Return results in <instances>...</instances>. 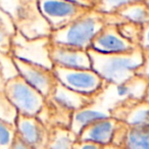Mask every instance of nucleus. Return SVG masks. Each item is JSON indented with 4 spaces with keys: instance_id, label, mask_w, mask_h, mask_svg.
<instances>
[{
    "instance_id": "obj_1",
    "label": "nucleus",
    "mask_w": 149,
    "mask_h": 149,
    "mask_svg": "<svg viewBox=\"0 0 149 149\" xmlns=\"http://www.w3.org/2000/svg\"><path fill=\"white\" fill-rule=\"evenodd\" d=\"M91 68L108 84L124 86L139 78V72L145 63L141 48L118 53H102L89 48Z\"/></svg>"
},
{
    "instance_id": "obj_2",
    "label": "nucleus",
    "mask_w": 149,
    "mask_h": 149,
    "mask_svg": "<svg viewBox=\"0 0 149 149\" xmlns=\"http://www.w3.org/2000/svg\"><path fill=\"white\" fill-rule=\"evenodd\" d=\"M104 25V15L96 9H89L64 27L51 31L49 39L55 43L89 49L94 37Z\"/></svg>"
},
{
    "instance_id": "obj_3",
    "label": "nucleus",
    "mask_w": 149,
    "mask_h": 149,
    "mask_svg": "<svg viewBox=\"0 0 149 149\" xmlns=\"http://www.w3.org/2000/svg\"><path fill=\"white\" fill-rule=\"evenodd\" d=\"M0 7L10 15L17 30L25 37L50 36L51 28L40 11L38 0H0Z\"/></svg>"
},
{
    "instance_id": "obj_4",
    "label": "nucleus",
    "mask_w": 149,
    "mask_h": 149,
    "mask_svg": "<svg viewBox=\"0 0 149 149\" xmlns=\"http://www.w3.org/2000/svg\"><path fill=\"white\" fill-rule=\"evenodd\" d=\"M52 70L57 81L61 85L95 99H98L109 86L92 68L53 65Z\"/></svg>"
},
{
    "instance_id": "obj_5",
    "label": "nucleus",
    "mask_w": 149,
    "mask_h": 149,
    "mask_svg": "<svg viewBox=\"0 0 149 149\" xmlns=\"http://www.w3.org/2000/svg\"><path fill=\"white\" fill-rule=\"evenodd\" d=\"M3 92L17 112L26 116H38L46 101V98L19 74L5 82Z\"/></svg>"
},
{
    "instance_id": "obj_6",
    "label": "nucleus",
    "mask_w": 149,
    "mask_h": 149,
    "mask_svg": "<svg viewBox=\"0 0 149 149\" xmlns=\"http://www.w3.org/2000/svg\"><path fill=\"white\" fill-rule=\"evenodd\" d=\"M38 5L51 31L64 27L89 10L70 0H38Z\"/></svg>"
},
{
    "instance_id": "obj_7",
    "label": "nucleus",
    "mask_w": 149,
    "mask_h": 149,
    "mask_svg": "<svg viewBox=\"0 0 149 149\" xmlns=\"http://www.w3.org/2000/svg\"><path fill=\"white\" fill-rule=\"evenodd\" d=\"M49 37L27 38L19 31L11 38L10 54L13 57L52 68L48 56Z\"/></svg>"
},
{
    "instance_id": "obj_8",
    "label": "nucleus",
    "mask_w": 149,
    "mask_h": 149,
    "mask_svg": "<svg viewBox=\"0 0 149 149\" xmlns=\"http://www.w3.org/2000/svg\"><path fill=\"white\" fill-rule=\"evenodd\" d=\"M13 61L19 76L45 98L49 97L57 83L52 68L17 57H13Z\"/></svg>"
},
{
    "instance_id": "obj_9",
    "label": "nucleus",
    "mask_w": 149,
    "mask_h": 149,
    "mask_svg": "<svg viewBox=\"0 0 149 149\" xmlns=\"http://www.w3.org/2000/svg\"><path fill=\"white\" fill-rule=\"evenodd\" d=\"M116 120L133 127H149V103L140 97H127L108 110Z\"/></svg>"
},
{
    "instance_id": "obj_10",
    "label": "nucleus",
    "mask_w": 149,
    "mask_h": 149,
    "mask_svg": "<svg viewBox=\"0 0 149 149\" xmlns=\"http://www.w3.org/2000/svg\"><path fill=\"white\" fill-rule=\"evenodd\" d=\"M138 45L122 35L114 23H105L96 34L91 43V49L102 53H118L135 49Z\"/></svg>"
},
{
    "instance_id": "obj_11",
    "label": "nucleus",
    "mask_w": 149,
    "mask_h": 149,
    "mask_svg": "<svg viewBox=\"0 0 149 149\" xmlns=\"http://www.w3.org/2000/svg\"><path fill=\"white\" fill-rule=\"evenodd\" d=\"M48 56L52 66L91 68V60L88 49L55 43L49 39Z\"/></svg>"
},
{
    "instance_id": "obj_12",
    "label": "nucleus",
    "mask_w": 149,
    "mask_h": 149,
    "mask_svg": "<svg viewBox=\"0 0 149 149\" xmlns=\"http://www.w3.org/2000/svg\"><path fill=\"white\" fill-rule=\"evenodd\" d=\"M17 135L35 149H45L50 130L37 116L19 113L15 120Z\"/></svg>"
},
{
    "instance_id": "obj_13",
    "label": "nucleus",
    "mask_w": 149,
    "mask_h": 149,
    "mask_svg": "<svg viewBox=\"0 0 149 149\" xmlns=\"http://www.w3.org/2000/svg\"><path fill=\"white\" fill-rule=\"evenodd\" d=\"M111 144L125 149H149V127H133L118 120Z\"/></svg>"
},
{
    "instance_id": "obj_14",
    "label": "nucleus",
    "mask_w": 149,
    "mask_h": 149,
    "mask_svg": "<svg viewBox=\"0 0 149 149\" xmlns=\"http://www.w3.org/2000/svg\"><path fill=\"white\" fill-rule=\"evenodd\" d=\"M118 124V120L110 114L98 118L87 125L78 135V139L106 146L108 144H111Z\"/></svg>"
},
{
    "instance_id": "obj_15",
    "label": "nucleus",
    "mask_w": 149,
    "mask_h": 149,
    "mask_svg": "<svg viewBox=\"0 0 149 149\" xmlns=\"http://www.w3.org/2000/svg\"><path fill=\"white\" fill-rule=\"evenodd\" d=\"M46 99L51 100L54 103L58 104L62 108L70 112L94 105L96 100H97L93 97H90V96L84 95L79 92L68 89L65 86L61 85L58 81L52 93Z\"/></svg>"
},
{
    "instance_id": "obj_16",
    "label": "nucleus",
    "mask_w": 149,
    "mask_h": 149,
    "mask_svg": "<svg viewBox=\"0 0 149 149\" xmlns=\"http://www.w3.org/2000/svg\"><path fill=\"white\" fill-rule=\"evenodd\" d=\"M104 19L105 23L130 22L144 26L149 23V5L144 0H135L118 8L113 15H104Z\"/></svg>"
},
{
    "instance_id": "obj_17",
    "label": "nucleus",
    "mask_w": 149,
    "mask_h": 149,
    "mask_svg": "<svg viewBox=\"0 0 149 149\" xmlns=\"http://www.w3.org/2000/svg\"><path fill=\"white\" fill-rule=\"evenodd\" d=\"M72 114V112L62 108L51 100L46 99L43 108L37 116L46 125L49 130H51L53 128L70 129Z\"/></svg>"
},
{
    "instance_id": "obj_18",
    "label": "nucleus",
    "mask_w": 149,
    "mask_h": 149,
    "mask_svg": "<svg viewBox=\"0 0 149 149\" xmlns=\"http://www.w3.org/2000/svg\"><path fill=\"white\" fill-rule=\"evenodd\" d=\"M109 116V112L101 111L94 108V105L88 106V107L82 108L77 111H74L72 114L70 124V130L74 133L78 138V135L80 134L82 130L85 128L87 125H89L91 122L96 120L98 118H104V116Z\"/></svg>"
},
{
    "instance_id": "obj_19",
    "label": "nucleus",
    "mask_w": 149,
    "mask_h": 149,
    "mask_svg": "<svg viewBox=\"0 0 149 149\" xmlns=\"http://www.w3.org/2000/svg\"><path fill=\"white\" fill-rule=\"evenodd\" d=\"M17 31L10 15L0 7V52L10 53L11 38Z\"/></svg>"
},
{
    "instance_id": "obj_20",
    "label": "nucleus",
    "mask_w": 149,
    "mask_h": 149,
    "mask_svg": "<svg viewBox=\"0 0 149 149\" xmlns=\"http://www.w3.org/2000/svg\"><path fill=\"white\" fill-rule=\"evenodd\" d=\"M77 136L66 128H53L50 130V136L45 149H72Z\"/></svg>"
},
{
    "instance_id": "obj_21",
    "label": "nucleus",
    "mask_w": 149,
    "mask_h": 149,
    "mask_svg": "<svg viewBox=\"0 0 149 149\" xmlns=\"http://www.w3.org/2000/svg\"><path fill=\"white\" fill-rule=\"evenodd\" d=\"M19 114L17 108L8 100L3 91H0V120L10 124H15V120Z\"/></svg>"
},
{
    "instance_id": "obj_22",
    "label": "nucleus",
    "mask_w": 149,
    "mask_h": 149,
    "mask_svg": "<svg viewBox=\"0 0 149 149\" xmlns=\"http://www.w3.org/2000/svg\"><path fill=\"white\" fill-rule=\"evenodd\" d=\"M17 129L15 124L0 120V149H9L13 142Z\"/></svg>"
},
{
    "instance_id": "obj_23",
    "label": "nucleus",
    "mask_w": 149,
    "mask_h": 149,
    "mask_svg": "<svg viewBox=\"0 0 149 149\" xmlns=\"http://www.w3.org/2000/svg\"><path fill=\"white\" fill-rule=\"evenodd\" d=\"M116 25H118V30H120V32L124 37H126L128 40H130L133 43L138 45L143 26L130 23V22H120Z\"/></svg>"
},
{
    "instance_id": "obj_24",
    "label": "nucleus",
    "mask_w": 149,
    "mask_h": 149,
    "mask_svg": "<svg viewBox=\"0 0 149 149\" xmlns=\"http://www.w3.org/2000/svg\"><path fill=\"white\" fill-rule=\"evenodd\" d=\"M0 68L2 70V74L5 82L19 74L17 66L13 61V57L10 53L0 52Z\"/></svg>"
},
{
    "instance_id": "obj_25",
    "label": "nucleus",
    "mask_w": 149,
    "mask_h": 149,
    "mask_svg": "<svg viewBox=\"0 0 149 149\" xmlns=\"http://www.w3.org/2000/svg\"><path fill=\"white\" fill-rule=\"evenodd\" d=\"M135 0H100L96 10L104 15H113L118 8Z\"/></svg>"
},
{
    "instance_id": "obj_26",
    "label": "nucleus",
    "mask_w": 149,
    "mask_h": 149,
    "mask_svg": "<svg viewBox=\"0 0 149 149\" xmlns=\"http://www.w3.org/2000/svg\"><path fill=\"white\" fill-rule=\"evenodd\" d=\"M139 47L141 48L143 54L145 56V59L149 58V23L142 27L140 40H139Z\"/></svg>"
},
{
    "instance_id": "obj_27",
    "label": "nucleus",
    "mask_w": 149,
    "mask_h": 149,
    "mask_svg": "<svg viewBox=\"0 0 149 149\" xmlns=\"http://www.w3.org/2000/svg\"><path fill=\"white\" fill-rule=\"evenodd\" d=\"M72 149H103V146L100 144L94 142H90V141H84L77 139L76 142L74 143Z\"/></svg>"
},
{
    "instance_id": "obj_28",
    "label": "nucleus",
    "mask_w": 149,
    "mask_h": 149,
    "mask_svg": "<svg viewBox=\"0 0 149 149\" xmlns=\"http://www.w3.org/2000/svg\"><path fill=\"white\" fill-rule=\"evenodd\" d=\"M9 149H35V148L32 147L31 145H29L27 142H25L17 135H15V139H13V142Z\"/></svg>"
},
{
    "instance_id": "obj_29",
    "label": "nucleus",
    "mask_w": 149,
    "mask_h": 149,
    "mask_svg": "<svg viewBox=\"0 0 149 149\" xmlns=\"http://www.w3.org/2000/svg\"><path fill=\"white\" fill-rule=\"evenodd\" d=\"M70 1L78 3V4L89 9H96V7L98 6L100 2V0H70Z\"/></svg>"
},
{
    "instance_id": "obj_30",
    "label": "nucleus",
    "mask_w": 149,
    "mask_h": 149,
    "mask_svg": "<svg viewBox=\"0 0 149 149\" xmlns=\"http://www.w3.org/2000/svg\"><path fill=\"white\" fill-rule=\"evenodd\" d=\"M144 80H145V88H144V91H143L142 95L140 96V98L143 101L149 103V78L144 79Z\"/></svg>"
},
{
    "instance_id": "obj_31",
    "label": "nucleus",
    "mask_w": 149,
    "mask_h": 149,
    "mask_svg": "<svg viewBox=\"0 0 149 149\" xmlns=\"http://www.w3.org/2000/svg\"><path fill=\"white\" fill-rule=\"evenodd\" d=\"M4 85H5V80H4V78H3L2 70H1V68H0V91H3Z\"/></svg>"
},
{
    "instance_id": "obj_32",
    "label": "nucleus",
    "mask_w": 149,
    "mask_h": 149,
    "mask_svg": "<svg viewBox=\"0 0 149 149\" xmlns=\"http://www.w3.org/2000/svg\"><path fill=\"white\" fill-rule=\"evenodd\" d=\"M103 149H125L122 146H118V145L114 144H108L106 146H103Z\"/></svg>"
},
{
    "instance_id": "obj_33",
    "label": "nucleus",
    "mask_w": 149,
    "mask_h": 149,
    "mask_svg": "<svg viewBox=\"0 0 149 149\" xmlns=\"http://www.w3.org/2000/svg\"><path fill=\"white\" fill-rule=\"evenodd\" d=\"M144 1H145V2H146V3H147V4H148V5H149V0H144Z\"/></svg>"
}]
</instances>
